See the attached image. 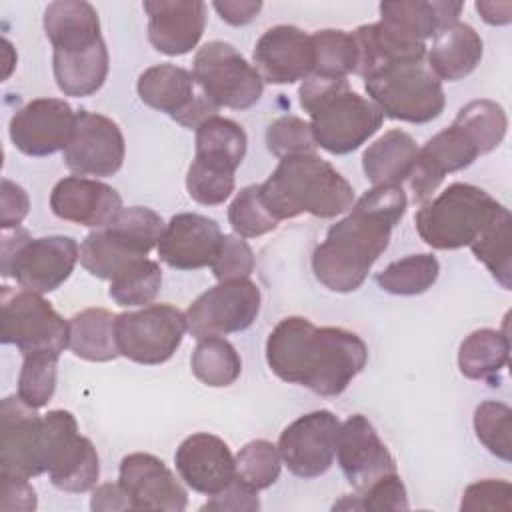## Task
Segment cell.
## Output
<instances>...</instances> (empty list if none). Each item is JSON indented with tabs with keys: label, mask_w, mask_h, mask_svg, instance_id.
<instances>
[{
	"label": "cell",
	"mask_w": 512,
	"mask_h": 512,
	"mask_svg": "<svg viewBox=\"0 0 512 512\" xmlns=\"http://www.w3.org/2000/svg\"><path fill=\"white\" fill-rule=\"evenodd\" d=\"M408 198L402 186H372L332 224L324 242L314 248L316 280L332 292H354L388 248L394 226L402 220Z\"/></svg>",
	"instance_id": "1"
},
{
	"label": "cell",
	"mask_w": 512,
	"mask_h": 512,
	"mask_svg": "<svg viewBox=\"0 0 512 512\" xmlns=\"http://www.w3.org/2000/svg\"><path fill=\"white\" fill-rule=\"evenodd\" d=\"M266 362L280 380L330 398L364 370L368 346L346 328H318L308 318L288 316L268 334Z\"/></svg>",
	"instance_id": "2"
},
{
	"label": "cell",
	"mask_w": 512,
	"mask_h": 512,
	"mask_svg": "<svg viewBox=\"0 0 512 512\" xmlns=\"http://www.w3.org/2000/svg\"><path fill=\"white\" fill-rule=\"evenodd\" d=\"M260 194L278 222L300 214L334 218L354 204L352 184L316 154L282 158L260 184Z\"/></svg>",
	"instance_id": "3"
},
{
	"label": "cell",
	"mask_w": 512,
	"mask_h": 512,
	"mask_svg": "<svg viewBox=\"0 0 512 512\" xmlns=\"http://www.w3.org/2000/svg\"><path fill=\"white\" fill-rule=\"evenodd\" d=\"M298 98L310 116L316 146L330 154H348L360 148L384 122L380 108L354 92L346 78L310 74L302 80Z\"/></svg>",
	"instance_id": "4"
},
{
	"label": "cell",
	"mask_w": 512,
	"mask_h": 512,
	"mask_svg": "<svg viewBox=\"0 0 512 512\" xmlns=\"http://www.w3.org/2000/svg\"><path fill=\"white\" fill-rule=\"evenodd\" d=\"M18 394L0 404V474L32 478L48 472L50 456L62 434L76 426L68 410L40 416Z\"/></svg>",
	"instance_id": "5"
},
{
	"label": "cell",
	"mask_w": 512,
	"mask_h": 512,
	"mask_svg": "<svg viewBox=\"0 0 512 512\" xmlns=\"http://www.w3.org/2000/svg\"><path fill=\"white\" fill-rule=\"evenodd\" d=\"M166 224L146 206L122 208L112 224L90 232L80 244V264L100 280H114L158 246Z\"/></svg>",
	"instance_id": "6"
},
{
	"label": "cell",
	"mask_w": 512,
	"mask_h": 512,
	"mask_svg": "<svg viewBox=\"0 0 512 512\" xmlns=\"http://www.w3.org/2000/svg\"><path fill=\"white\" fill-rule=\"evenodd\" d=\"M498 206L500 202L486 190L474 184L454 182L436 198L422 202L414 222L420 238L430 248L456 250L470 246Z\"/></svg>",
	"instance_id": "7"
},
{
	"label": "cell",
	"mask_w": 512,
	"mask_h": 512,
	"mask_svg": "<svg viewBox=\"0 0 512 512\" xmlns=\"http://www.w3.org/2000/svg\"><path fill=\"white\" fill-rule=\"evenodd\" d=\"M78 260L80 248L72 236L32 238L20 226L2 234V276L14 278L24 290H56L70 278Z\"/></svg>",
	"instance_id": "8"
},
{
	"label": "cell",
	"mask_w": 512,
	"mask_h": 512,
	"mask_svg": "<svg viewBox=\"0 0 512 512\" xmlns=\"http://www.w3.org/2000/svg\"><path fill=\"white\" fill-rule=\"evenodd\" d=\"M370 100L392 120L426 124L444 112L442 80L426 60L400 62L364 80Z\"/></svg>",
	"instance_id": "9"
},
{
	"label": "cell",
	"mask_w": 512,
	"mask_h": 512,
	"mask_svg": "<svg viewBox=\"0 0 512 512\" xmlns=\"http://www.w3.org/2000/svg\"><path fill=\"white\" fill-rule=\"evenodd\" d=\"M2 342L14 344L22 356L34 352L62 354L70 342V324L32 290H0Z\"/></svg>",
	"instance_id": "10"
},
{
	"label": "cell",
	"mask_w": 512,
	"mask_h": 512,
	"mask_svg": "<svg viewBox=\"0 0 512 512\" xmlns=\"http://www.w3.org/2000/svg\"><path fill=\"white\" fill-rule=\"evenodd\" d=\"M192 74L216 108H252L264 90L258 70L228 42L212 40L198 48Z\"/></svg>",
	"instance_id": "11"
},
{
	"label": "cell",
	"mask_w": 512,
	"mask_h": 512,
	"mask_svg": "<svg viewBox=\"0 0 512 512\" xmlns=\"http://www.w3.org/2000/svg\"><path fill=\"white\" fill-rule=\"evenodd\" d=\"M186 332V316L172 304H148L116 316L120 356L144 366L170 360Z\"/></svg>",
	"instance_id": "12"
},
{
	"label": "cell",
	"mask_w": 512,
	"mask_h": 512,
	"mask_svg": "<svg viewBox=\"0 0 512 512\" xmlns=\"http://www.w3.org/2000/svg\"><path fill=\"white\" fill-rule=\"evenodd\" d=\"M260 302V288L252 280L220 282L200 294L184 312L188 332L196 340L242 332L258 318Z\"/></svg>",
	"instance_id": "13"
},
{
	"label": "cell",
	"mask_w": 512,
	"mask_h": 512,
	"mask_svg": "<svg viewBox=\"0 0 512 512\" xmlns=\"http://www.w3.org/2000/svg\"><path fill=\"white\" fill-rule=\"evenodd\" d=\"M140 100L168 114L184 128L196 130L208 118L218 116V110L200 90L190 70L176 64H156L146 68L136 82Z\"/></svg>",
	"instance_id": "14"
},
{
	"label": "cell",
	"mask_w": 512,
	"mask_h": 512,
	"mask_svg": "<svg viewBox=\"0 0 512 512\" xmlns=\"http://www.w3.org/2000/svg\"><path fill=\"white\" fill-rule=\"evenodd\" d=\"M342 422L330 410H314L288 424L278 450L286 468L304 480L318 478L334 462Z\"/></svg>",
	"instance_id": "15"
},
{
	"label": "cell",
	"mask_w": 512,
	"mask_h": 512,
	"mask_svg": "<svg viewBox=\"0 0 512 512\" xmlns=\"http://www.w3.org/2000/svg\"><path fill=\"white\" fill-rule=\"evenodd\" d=\"M126 144L114 120L80 110L76 112L74 134L64 148V164L76 176H114L124 164Z\"/></svg>",
	"instance_id": "16"
},
{
	"label": "cell",
	"mask_w": 512,
	"mask_h": 512,
	"mask_svg": "<svg viewBox=\"0 0 512 512\" xmlns=\"http://www.w3.org/2000/svg\"><path fill=\"white\" fill-rule=\"evenodd\" d=\"M76 126V112L66 100L36 98L22 106L10 120V140L26 156L64 152Z\"/></svg>",
	"instance_id": "17"
},
{
	"label": "cell",
	"mask_w": 512,
	"mask_h": 512,
	"mask_svg": "<svg viewBox=\"0 0 512 512\" xmlns=\"http://www.w3.org/2000/svg\"><path fill=\"white\" fill-rule=\"evenodd\" d=\"M336 456L346 480L358 492L378 478L396 472L394 456L380 440L372 422L362 414H352L342 422Z\"/></svg>",
	"instance_id": "18"
},
{
	"label": "cell",
	"mask_w": 512,
	"mask_h": 512,
	"mask_svg": "<svg viewBox=\"0 0 512 512\" xmlns=\"http://www.w3.org/2000/svg\"><path fill=\"white\" fill-rule=\"evenodd\" d=\"M118 482L126 490L132 510L182 512L188 494L172 470L154 454L134 452L122 458Z\"/></svg>",
	"instance_id": "19"
},
{
	"label": "cell",
	"mask_w": 512,
	"mask_h": 512,
	"mask_svg": "<svg viewBox=\"0 0 512 512\" xmlns=\"http://www.w3.org/2000/svg\"><path fill=\"white\" fill-rule=\"evenodd\" d=\"M252 58L264 82L294 84L314 70L312 38L296 26L278 24L258 38Z\"/></svg>",
	"instance_id": "20"
},
{
	"label": "cell",
	"mask_w": 512,
	"mask_h": 512,
	"mask_svg": "<svg viewBox=\"0 0 512 512\" xmlns=\"http://www.w3.org/2000/svg\"><path fill=\"white\" fill-rule=\"evenodd\" d=\"M174 464L188 488L204 496L222 492L236 478V462L230 446L208 432L190 434L180 442Z\"/></svg>",
	"instance_id": "21"
},
{
	"label": "cell",
	"mask_w": 512,
	"mask_h": 512,
	"mask_svg": "<svg viewBox=\"0 0 512 512\" xmlns=\"http://www.w3.org/2000/svg\"><path fill=\"white\" fill-rule=\"evenodd\" d=\"M222 236L224 234L214 218L180 212L166 224L156 250L160 260L170 268L198 270L212 264Z\"/></svg>",
	"instance_id": "22"
},
{
	"label": "cell",
	"mask_w": 512,
	"mask_h": 512,
	"mask_svg": "<svg viewBox=\"0 0 512 512\" xmlns=\"http://www.w3.org/2000/svg\"><path fill=\"white\" fill-rule=\"evenodd\" d=\"M148 40L166 56L188 54L200 42L206 28V4L202 0H146Z\"/></svg>",
	"instance_id": "23"
},
{
	"label": "cell",
	"mask_w": 512,
	"mask_h": 512,
	"mask_svg": "<svg viewBox=\"0 0 512 512\" xmlns=\"http://www.w3.org/2000/svg\"><path fill=\"white\" fill-rule=\"evenodd\" d=\"M50 208L66 222L100 230L116 220L122 210V198L100 180L66 176L52 188Z\"/></svg>",
	"instance_id": "24"
},
{
	"label": "cell",
	"mask_w": 512,
	"mask_h": 512,
	"mask_svg": "<svg viewBox=\"0 0 512 512\" xmlns=\"http://www.w3.org/2000/svg\"><path fill=\"white\" fill-rule=\"evenodd\" d=\"M358 46V64L354 74L362 80L400 62L426 60V44L414 42L380 20L374 24H362L352 32Z\"/></svg>",
	"instance_id": "25"
},
{
	"label": "cell",
	"mask_w": 512,
	"mask_h": 512,
	"mask_svg": "<svg viewBox=\"0 0 512 512\" xmlns=\"http://www.w3.org/2000/svg\"><path fill=\"white\" fill-rule=\"evenodd\" d=\"M462 8H464L462 2H450V0L382 2L380 22L408 40L426 44V38H434L438 32L458 22Z\"/></svg>",
	"instance_id": "26"
},
{
	"label": "cell",
	"mask_w": 512,
	"mask_h": 512,
	"mask_svg": "<svg viewBox=\"0 0 512 512\" xmlns=\"http://www.w3.org/2000/svg\"><path fill=\"white\" fill-rule=\"evenodd\" d=\"M44 32L54 52H70L104 40L96 8L84 0H56L44 10Z\"/></svg>",
	"instance_id": "27"
},
{
	"label": "cell",
	"mask_w": 512,
	"mask_h": 512,
	"mask_svg": "<svg viewBox=\"0 0 512 512\" xmlns=\"http://www.w3.org/2000/svg\"><path fill=\"white\" fill-rule=\"evenodd\" d=\"M48 476L62 492L82 494L96 486L100 476L98 452L94 444L78 432V428L70 430L58 442L48 464Z\"/></svg>",
	"instance_id": "28"
},
{
	"label": "cell",
	"mask_w": 512,
	"mask_h": 512,
	"mask_svg": "<svg viewBox=\"0 0 512 512\" xmlns=\"http://www.w3.org/2000/svg\"><path fill=\"white\" fill-rule=\"evenodd\" d=\"M484 44L480 34L466 22H454L434 36L428 66L440 80H462L476 70Z\"/></svg>",
	"instance_id": "29"
},
{
	"label": "cell",
	"mask_w": 512,
	"mask_h": 512,
	"mask_svg": "<svg viewBox=\"0 0 512 512\" xmlns=\"http://www.w3.org/2000/svg\"><path fill=\"white\" fill-rule=\"evenodd\" d=\"M418 146L404 130H388L362 154V168L372 186H400L412 174Z\"/></svg>",
	"instance_id": "30"
},
{
	"label": "cell",
	"mask_w": 512,
	"mask_h": 512,
	"mask_svg": "<svg viewBox=\"0 0 512 512\" xmlns=\"http://www.w3.org/2000/svg\"><path fill=\"white\" fill-rule=\"evenodd\" d=\"M108 50L104 40L70 52H54L52 70L56 86L64 96H90L102 88L108 76Z\"/></svg>",
	"instance_id": "31"
},
{
	"label": "cell",
	"mask_w": 512,
	"mask_h": 512,
	"mask_svg": "<svg viewBox=\"0 0 512 512\" xmlns=\"http://www.w3.org/2000/svg\"><path fill=\"white\" fill-rule=\"evenodd\" d=\"M248 138L244 128L222 116H212L196 128L194 160L220 172L234 174L246 156Z\"/></svg>",
	"instance_id": "32"
},
{
	"label": "cell",
	"mask_w": 512,
	"mask_h": 512,
	"mask_svg": "<svg viewBox=\"0 0 512 512\" xmlns=\"http://www.w3.org/2000/svg\"><path fill=\"white\" fill-rule=\"evenodd\" d=\"M68 348L90 362H110L120 356L116 342V314L104 308H86L70 320Z\"/></svg>",
	"instance_id": "33"
},
{
	"label": "cell",
	"mask_w": 512,
	"mask_h": 512,
	"mask_svg": "<svg viewBox=\"0 0 512 512\" xmlns=\"http://www.w3.org/2000/svg\"><path fill=\"white\" fill-rule=\"evenodd\" d=\"M510 358V338L506 328H480L470 332L458 348V368L470 380L494 382Z\"/></svg>",
	"instance_id": "34"
},
{
	"label": "cell",
	"mask_w": 512,
	"mask_h": 512,
	"mask_svg": "<svg viewBox=\"0 0 512 512\" xmlns=\"http://www.w3.org/2000/svg\"><path fill=\"white\" fill-rule=\"evenodd\" d=\"M468 248L504 290L512 288V216L506 206H498Z\"/></svg>",
	"instance_id": "35"
},
{
	"label": "cell",
	"mask_w": 512,
	"mask_h": 512,
	"mask_svg": "<svg viewBox=\"0 0 512 512\" xmlns=\"http://www.w3.org/2000/svg\"><path fill=\"white\" fill-rule=\"evenodd\" d=\"M190 368L202 384L210 388H224L238 380L242 360L228 340L210 336L198 340L190 358Z\"/></svg>",
	"instance_id": "36"
},
{
	"label": "cell",
	"mask_w": 512,
	"mask_h": 512,
	"mask_svg": "<svg viewBox=\"0 0 512 512\" xmlns=\"http://www.w3.org/2000/svg\"><path fill=\"white\" fill-rule=\"evenodd\" d=\"M440 274V264L434 254H410L388 264L376 274L378 286L394 296H418L434 286Z\"/></svg>",
	"instance_id": "37"
},
{
	"label": "cell",
	"mask_w": 512,
	"mask_h": 512,
	"mask_svg": "<svg viewBox=\"0 0 512 512\" xmlns=\"http://www.w3.org/2000/svg\"><path fill=\"white\" fill-rule=\"evenodd\" d=\"M314 46V76L346 78L354 74L358 64V46L352 32L346 30H316L310 34Z\"/></svg>",
	"instance_id": "38"
},
{
	"label": "cell",
	"mask_w": 512,
	"mask_h": 512,
	"mask_svg": "<svg viewBox=\"0 0 512 512\" xmlns=\"http://www.w3.org/2000/svg\"><path fill=\"white\" fill-rule=\"evenodd\" d=\"M480 148V154H488L498 148L508 130V118L504 108L494 100H472L460 108L454 118Z\"/></svg>",
	"instance_id": "39"
},
{
	"label": "cell",
	"mask_w": 512,
	"mask_h": 512,
	"mask_svg": "<svg viewBox=\"0 0 512 512\" xmlns=\"http://www.w3.org/2000/svg\"><path fill=\"white\" fill-rule=\"evenodd\" d=\"M162 286L160 264L142 258L110 280V298L118 306H146L150 304Z\"/></svg>",
	"instance_id": "40"
},
{
	"label": "cell",
	"mask_w": 512,
	"mask_h": 512,
	"mask_svg": "<svg viewBox=\"0 0 512 512\" xmlns=\"http://www.w3.org/2000/svg\"><path fill=\"white\" fill-rule=\"evenodd\" d=\"M474 432L480 444L504 462L512 460V410L498 400H484L474 410Z\"/></svg>",
	"instance_id": "41"
},
{
	"label": "cell",
	"mask_w": 512,
	"mask_h": 512,
	"mask_svg": "<svg viewBox=\"0 0 512 512\" xmlns=\"http://www.w3.org/2000/svg\"><path fill=\"white\" fill-rule=\"evenodd\" d=\"M234 462L236 478L256 492L272 486L278 480L282 468L280 450L268 440H252L244 444L234 456Z\"/></svg>",
	"instance_id": "42"
},
{
	"label": "cell",
	"mask_w": 512,
	"mask_h": 512,
	"mask_svg": "<svg viewBox=\"0 0 512 512\" xmlns=\"http://www.w3.org/2000/svg\"><path fill=\"white\" fill-rule=\"evenodd\" d=\"M60 354H26L18 374V396L32 408L46 406L56 390V368Z\"/></svg>",
	"instance_id": "43"
},
{
	"label": "cell",
	"mask_w": 512,
	"mask_h": 512,
	"mask_svg": "<svg viewBox=\"0 0 512 512\" xmlns=\"http://www.w3.org/2000/svg\"><path fill=\"white\" fill-rule=\"evenodd\" d=\"M228 222L240 238H258L278 226V220L268 212L262 200L260 184L244 186L234 196L228 208Z\"/></svg>",
	"instance_id": "44"
},
{
	"label": "cell",
	"mask_w": 512,
	"mask_h": 512,
	"mask_svg": "<svg viewBox=\"0 0 512 512\" xmlns=\"http://www.w3.org/2000/svg\"><path fill=\"white\" fill-rule=\"evenodd\" d=\"M266 148L276 158H288L298 154H316V140L310 122L286 114L272 120L266 128Z\"/></svg>",
	"instance_id": "45"
},
{
	"label": "cell",
	"mask_w": 512,
	"mask_h": 512,
	"mask_svg": "<svg viewBox=\"0 0 512 512\" xmlns=\"http://www.w3.org/2000/svg\"><path fill=\"white\" fill-rule=\"evenodd\" d=\"M334 508L400 512V510H408V494L398 472H394L378 478L368 488H364L358 496H344V500L336 502Z\"/></svg>",
	"instance_id": "46"
},
{
	"label": "cell",
	"mask_w": 512,
	"mask_h": 512,
	"mask_svg": "<svg viewBox=\"0 0 512 512\" xmlns=\"http://www.w3.org/2000/svg\"><path fill=\"white\" fill-rule=\"evenodd\" d=\"M186 190L194 202L204 206H218L234 192V174L212 170L192 160L186 172Z\"/></svg>",
	"instance_id": "47"
},
{
	"label": "cell",
	"mask_w": 512,
	"mask_h": 512,
	"mask_svg": "<svg viewBox=\"0 0 512 512\" xmlns=\"http://www.w3.org/2000/svg\"><path fill=\"white\" fill-rule=\"evenodd\" d=\"M210 268L218 282L248 278L254 270V252L244 238L224 234Z\"/></svg>",
	"instance_id": "48"
},
{
	"label": "cell",
	"mask_w": 512,
	"mask_h": 512,
	"mask_svg": "<svg viewBox=\"0 0 512 512\" xmlns=\"http://www.w3.org/2000/svg\"><path fill=\"white\" fill-rule=\"evenodd\" d=\"M460 510L478 512V510H512V484L508 480H480L470 484L460 502Z\"/></svg>",
	"instance_id": "49"
},
{
	"label": "cell",
	"mask_w": 512,
	"mask_h": 512,
	"mask_svg": "<svg viewBox=\"0 0 512 512\" xmlns=\"http://www.w3.org/2000/svg\"><path fill=\"white\" fill-rule=\"evenodd\" d=\"M30 210L28 194L16 182L2 178L0 184V226L2 230L18 228Z\"/></svg>",
	"instance_id": "50"
},
{
	"label": "cell",
	"mask_w": 512,
	"mask_h": 512,
	"mask_svg": "<svg viewBox=\"0 0 512 512\" xmlns=\"http://www.w3.org/2000/svg\"><path fill=\"white\" fill-rule=\"evenodd\" d=\"M36 504V492L28 478L0 474V508L4 512H32Z\"/></svg>",
	"instance_id": "51"
},
{
	"label": "cell",
	"mask_w": 512,
	"mask_h": 512,
	"mask_svg": "<svg viewBox=\"0 0 512 512\" xmlns=\"http://www.w3.org/2000/svg\"><path fill=\"white\" fill-rule=\"evenodd\" d=\"M202 510H260L258 492L246 486L242 480L234 478L222 492L210 496Z\"/></svg>",
	"instance_id": "52"
},
{
	"label": "cell",
	"mask_w": 512,
	"mask_h": 512,
	"mask_svg": "<svg viewBox=\"0 0 512 512\" xmlns=\"http://www.w3.org/2000/svg\"><path fill=\"white\" fill-rule=\"evenodd\" d=\"M90 508L94 512H116V510H132V502L126 494V490L120 486V482L112 484H100L92 490Z\"/></svg>",
	"instance_id": "53"
},
{
	"label": "cell",
	"mask_w": 512,
	"mask_h": 512,
	"mask_svg": "<svg viewBox=\"0 0 512 512\" xmlns=\"http://www.w3.org/2000/svg\"><path fill=\"white\" fill-rule=\"evenodd\" d=\"M214 10L220 14V18L232 26H244L256 18V14L262 10L260 0H224L214 2Z\"/></svg>",
	"instance_id": "54"
},
{
	"label": "cell",
	"mask_w": 512,
	"mask_h": 512,
	"mask_svg": "<svg viewBox=\"0 0 512 512\" xmlns=\"http://www.w3.org/2000/svg\"><path fill=\"white\" fill-rule=\"evenodd\" d=\"M476 10L482 20L492 26H504L512 20V4L510 2H476Z\"/></svg>",
	"instance_id": "55"
},
{
	"label": "cell",
	"mask_w": 512,
	"mask_h": 512,
	"mask_svg": "<svg viewBox=\"0 0 512 512\" xmlns=\"http://www.w3.org/2000/svg\"><path fill=\"white\" fill-rule=\"evenodd\" d=\"M12 52H14V50H12L10 42H8V40H4V54H6V72H4V80L10 76V72H12L14 64H16V58H8Z\"/></svg>",
	"instance_id": "56"
}]
</instances>
